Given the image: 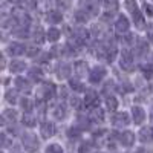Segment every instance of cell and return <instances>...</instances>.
Listing matches in <instances>:
<instances>
[{
    "instance_id": "obj_7",
    "label": "cell",
    "mask_w": 153,
    "mask_h": 153,
    "mask_svg": "<svg viewBox=\"0 0 153 153\" xmlns=\"http://www.w3.org/2000/svg\"><path fill=\"white\" fill-rule=\"evenodd\" d=\"M12 16H14V19L17 20L19 26H23V28H28L29 23H31V17L25 12V9H16L14 12H12Z\"/></svg>"
},
{
    "instance_id": "obj_14",
    "label": "cell",
    "mask_w": 153,
    "mask_h": 153,
    "mask_svg": "<svg viewBox=\"0 0 153 153\" xmlns=\"http://www.w3.org/2000/svg\"><path fill=\"white\" fill-rule=\"evenodd\" d=\"M14 84H16V89L20 92H29L31 91V83L25 78V76H17Z\"/></svg>"
},
{
    "instance_id": "obj_32",
    "label": "cell",
    "mask_w": 153,
    "mask_h": 153,
    "mask_svg": "<svg viewBox=\"0 0 153 153\" xmlns=\"http://www.w3.org/2000/svg\"><path fill=\"white\" fill-rule=\"evenodd\" d=\"M68 136H69V139H78L81 136V129H78L76 126L71 127V129L68 130Z\"/></svg>"
},
{
    "instance_id": "obj_37",
    "label": "cell",
    "mask_w": 153,
    "mask_h": 153,
    "mask_svg": "<svg viewBox=\"0 0 153 153\" xmlns=\"http://www.w3.org/2000/svg\"><path fill=\"white\" fill-rule=\"evenodd\" d=\"M3 120H8V121H16L17 120V112L16 110H12V109H8L3 112Z\"/></svg>"
},
{
    "instance_id": "obj_4",
    "label": "cell",
    "mask_w": 153,
    "mask_h": 153,
    "mask_svg": "<svg viewBox=\"0 0 153 153\" xmlns=\"http://www.w3.org/2000/svg\"><path fill=\"white\" fill-rule=\"evenodd\" d=\"M22 144H23V147L26 149V150L35 152L37 147H38V139L32 133H23L22 135Z\"/></svg>"
},
{
    "instance_id": "obj_9",
    "label": "cell",
    "mask_w": 153,
    "mask_h": 153,
    "mask_svg": "<svg viewBox=\"0 0 153 153\" xmlns=\"http://www.w3.org/2000/svg\"><path fill=\"white\" fill-rule=\"evenodd\" d=\"M26 46H25L23 43H19V42H12L9 43L8 46V54L9 55H14V57H19V55H23L26 54Z\"/></svg>"
},
{
    "instance_id": "obj_47",
    "label": "cell",
    "mask_w": 153,
    "mask_h": 153,
    "mask_svg": "<svg viewBox=\"0 0 153 153\" xmlns=\"http://www.w3.org/2000/svg\"><path fill=\"white\" fill-rule=\"evenodd\" d=\"M152 120H153V109H152Z\"/></svg>"
},
{
    "instance_id": "obj_36",
    "label": "cell",
    "mask_w": 153,
    "mask_h": 153,
    "mask_svg": "<svg viewBox=\"0 0 153 153\" xmlns=\"http://www.w3.org/2000/svg\"><path fill=\"white\" fill-rule=\"evenodd\" d=\"M12 34H14L16 37H19V38H26V37H28V28L17 26L14 31H12Z\"/></svg>"
},
{
    "instance_id": "obj_5",
    "label": "cell",
    "mask_w": 153,
    "mask_h": 153,
    "mask_svg": "<svg viewBox=\"0 0 153 153\" xmlns=\"http://www.w3.org/2000/svg\"><path fill=\"white\" fill-rule=\"evenodd\" d=\"M87 38H89V31L86 28H81V26L74 28V31H72V40L75 43L83 45V43H86Z\"/></svg>"
},
{
    "instance_id": "obj_43",
    "label": "cell",
    "mask_w": 153,
    "mask_h": 153,
    "mask_svg": "<svg viewBox=\"0 0 153 153\" xmlns=\"http://www.w3.org/2000/svg\"><path fill=\"white\" fill-rule=\"evenodd\" d=\"M89 152H91V144L89 143H84V144L80 146V152L78 153H89Z\"/></svg>"
},
{
    "instance_id": "obj_6",
    "label": "cell",
    "mask_w": 153,
    "mask_h": 153,
    "mask_svg": "<svg viewBox=\"0 0 153 153\" xmlns=\"http://www.w3.org/2000/svg\"><path fill=\"white\" fill-rule=\"evenodd\" d=\"M129 28H130V23H129V19H127L126 16H120L117 19V22H115V31H117V34H120V35L127 34L129 32Z\"/></svg>"
},
{
    "instance_id": "obj_8",
    "label": "cell",
    "mask_w": 153,
    "mask_h": 153,
    "mask_svg": "<svg viewBox=\"0 0 153 153\" xmlns=\"http://www.w3.org/2000/svg\"><path fill=\"white\" fill-rule=\"evenodd\" d=\"M112 123L115 127H126L129 126L130 123V117L127 112H120V113H115L113 118H112Z\"/></svg>"
},
{
    "instance_id": "obj_12",
    "label": "cell",
    "mask_w": 153,
    "mask_h": 153,
    "mask_svg": "<svg viewBox=\"0 0 153 153\" xmlns=\"http://www.w3.org/2000/svg\"><path fill=\"white\" fill-rule=\"evenodd\" d=\"M132 118H133V123L135 124H143L144 120H146V110L139 106H133L132 109Z\"/></svg>"
},
{
    "instance_id": "obj_13",
    "label": "cell",
    "mask_w": 153,
    "mask_h": 153,
    "mask_svg": "<svg viewBox=\"0 0 153 153\" xmlns=\"http://www.w3.org/2000/svg\"><path fill=\"white\" fill-rule=\"evenodd\" d=\"M55 72H57L60 80L69 78L71 76V66L68 65V63H60V65H57V68H55Z\"/></svg>"
},
{
    "instance_id": "obj_22",
    "label": "cell",
    "mask_w": 153,
    "mask_h": 153,
    "mask_svg": "<svg viewBox=\"0 0 153 153\" xmlns=\"http://www.w3.org/2000/svg\"><path fill=\"white\" fill-rule=\"evenodd\" d=\"M28 76H29V78H31L32 81H40V80L43 78V71H42L40 68L34 66V68H31V69H29Z\"/></svg>"
},
{
    "instance_id": "obj_27",
    "label": "cell",
    "mask_w": 153,
    "mask_h": 153,
    "mask_svg": "<svg viewBox=\"0 0 153 153\" xmlns=\"http://www.w3.org/2000/svg\"><path fill=\"white\" fill-rule=\"evenodd\" d=\"M23 124L26 127H34L37 124V118L34 117V115H31V113H25L23 115Z\"/></svg>"
},
{
    "instance_id": "obj_38",
    "label": "cell",
    "mask_w": 153,
    "mask_h": 153,
    "mask_svg": "<svg viewBox=\"0 0 153 153\" xmlns=\"http://www.w3.org/2000/svg\"><path fill=\"white\" fill-rule=\"evenodd\" d=\"M69 84H71V87L74 89V91H86L84 86H83V83H81L78 78H72V80L69 81Z\"/></svg>"
},
{
    "instance_id": "obj_20",
    "label": "cell",
    "mask_w": 153,
    "mask_h": 153,
    "mask_svg": "<svg viewBox=\"0 0 153 153\" xmlns=\"http://www.w3.org/2000/svg\"><path fill=\"white\" fill-rule=\"evenodd\" d=\"M25 69H26V63L22 61V60H12L11 65H9V71L14 72V74H19Z\"/></svg>"
},
{
    "instance_id": "obj_30",
    "label": "cell",
    "mask_w": 153,
    "mask_h": 153,
    "mask_svg": "<svg viewBox=\"0 0 153 153\" xmlns=\"http://www.w3.org/2000/svg\"><path fill=\"white\" fill-rule=\"evenodd\" d=\"M5 98H6L8 103H11V104L17 103V89H9V91L5 94Z\"/></svg>"
},
{
    "instance_id": "obj_44",
    "label": "cell",
    "mask_w": 153,
    "mask_h": 153,
    "mask_svg": "<svg viewBox=\"0 0 153 153\" xmlns=\"http://www.w3.org/2000/svg\"><path fill=\"white\" fill-rule=\"evenodd\" d=\"M71 106L78 109V107L81 106V103H80V98H78V97H72V98H71Z\"/></svg>"
},
{
    "instance_id": "obj_16",
    "label": "cell",
    "mask_w": 153,
    "mask_h": 153,
    "mask_svg": "<svg viewBox=\"0 0 153 153\" xmlns=\"http://www.w3.org/2000/svg\"><path fill=\"white\" fill-rule=\"evenodd\" d=\"M40 133L43 138H51L55 133V126L52 123H43L40 126Z\"/></svg>"
},
{
    "instance_id": "obj_15",
    "label": "cell",
    "mask_w": 153,
    "mask_h": 153,
    "mask_svg": "<svg viewBox=\"0 0 153 153\" xmlns=\"http://www.w3.org/2000/svg\"><path fill=\"white\" fill-rule=\"evenodd\" d=\"M46 20L51 25H58L63 20V12L61 11H49L46 14Z\"/></svg>"
},
{
    "instance_id": "obj_3",
    "label": "cell",
    "mask_w": 153,
    "mask_h": 153,
    "mask_svg": "<svg viewBox=\"0 0 153 153\" xmlns=\"http://www.w3.org/2000/svg\"><path fill=\"white\" fill-rule=\"evenodd\" d=\"M120 66L124 69V71H133L135 65H133V54L130 51L124 49L121 55H120Z\"/></svg>"
},
{
    "instance_id": "obj_35",
    "label": "cell",
    "mask_w": 153,
    "mask_h": 153,
    "mask_svg": "<svg viewBox=\"0 0 153 153\" xmlns=\"http://www.w3.org/2000/svg\"><path fill=\"white\" fill-rule=\"evenodd\" d=\"M91 32H92V35L97 37V38H103V37H104V28H101L100 25H94L92 29H91Z\"/></svg>"
},
{
    "instance_id": "obj_17",
    "label": "cell",
    "mask_w": 153,
    "mask_h": 153,
    "mask_svg": "<svg viewBox=\"0 0 153 153\" xmlns=\"http://www.w3.org/2000/svg\"><path fill=\"white\" fill-rule=\"evenodd\" d=\"M135 51H136V54L138 55H147L149 54V42L144 40V38H139L138 43L135 45Z\"/></svg>"
},
{
    "instance_id": "obj_19",
    "label": "cell",
    "mask_w": 153,
    "mask_h": 153,
    "mask_svg": "<svg viewBox=\"0 0 153 153\" xmlns=\"http://www.w3.org/2000/svg\"><path fill=\"white\" fill-rule=\"evenodd\" d=\"M74 19H75V22H78V23H86L89 19H91V14H89L84 8H81V9H78V11H75Z\"/></svg>"
},
{
    "instance_id": "obj_2",
    "label": "cell",
    "mask_w": 153,
    "mask_h": 153,
    "mask_svg": "<svg viewBox=\"0 0 153 153\" xmlns=\"http://www.w3.org/2000/svg\"><path fill=\"white\" fill-rule=\"evenodd\" d=\"M106 74H107V71H106L104 66L97 65V66L92 68L91 72H89V81H91L92 84H98V83L103 81V78L106 76Z\"/></svg>"
},
{
    "instance_id": "obj_42",
    "label": "cell",
    "mask_w": 153,
    "mask_h": 153,
    "mask_svg": "<svg viewBox=\"0 0 153 153\" xmlns=\"http://www.w3.org/2000/svg\"><path fill=\"white\" fill-rule=\"evenodd\" d=\"M26 54L29 55V57H37L38 54H40V49H38V48H35V46H29L28 49H26Z\"/></svg>"
},
{
    "instance_id": "obj_41",
    "label": "cell",
    "mask_w": 153,
    "mask_h": 153,
    "mask_svg": "<svg viewBox=\"0 0 153 153\" xmlns=\"http://www.w3.org/2000/svg\"><path fill=\"white\" fill-rule=\"evenodd\" d=\"M124 42H126L127 45H133V46H135V45L138 43V38H136L135 34H127L126 38H124Z\"/></svg>"
},
{
    "instance_id": "obj_28",
    "label": "cell",
    "mask_w": 153,
    "mask_h": 153,
    "mask_svg": "<svg viewBox=\"0 0 153 153\" xmlns=\"http://www.w3.org/2000/svg\"><path fill=\"white\" fill-rule=\"evenodd\" d=\"M32 37H34V40L35 42H43L45 40V31H43V28L42 26H37L35 29H34V32H32Z\"/></svg>"
},
{
    "instance_id": "obj_10",
    "label": "cell",
    "mask_w": 153,
    "mask_h": 153,
    "mask_svg": "<svg viewBox=\"0 0 153 153\" xmlns=\"http://www.w3.org/2000/svg\"><path fill=\"white\" fill-rule=\"evenodd\" d=\"M118 141L124 146V147H132L135 144V135L129 130H124L121 133H118Z\"/></svg>"
},
{
    "instance_id": "obj_39",
    "label": "cell",
    "mask_w": 153,
    "mask_h": 153,
    "mask_svg": "<svg viewBox=\"0 0 153 153\" xmlns=\"http://www.w3.org/2000/svg\"><path fill=\"white\" fill-rule=\"evenodd\" d=\"M113 91H115V83H113V81H107V83L104 84V87H103V94L109 97Z\"/></svg>"
},
{
    "instance_id": "obj_18",
    "label": "cell",
    "mask_w": 153,
    "mask_h": 153,
    "mask_svg": "<svg viewBox=\"0 0 153 153\" xmlns=\"http://www.w3.org/2000/svg\"><path fill=\"white\" fill-rule=\"evenodd\" d=\"M84 104L86 106H97L98 104V94L95 91H87L84 95Z\"/></svg>"
},
{
    "instance_id": "obj_23",
    "label": "cell",
    "mask_w": 153,
    "mask_h": 153,
    "mask_svg": "<svg viewBox=\"0 0 153 153\" xmlns=\"http://www.w3.org/2000/svg\"><path fill=\"white\" fill-rule=\"evenodd\" d=\"M52 115H54L55 120H65V117H66V107L63 104H57L52 109Z\"/></svg>"
},
{
    "instance_id": "obj_34",
    "label": "cell",
    "mask_w": 153,
    "mask_h": 153,
    "mask_svg": "<svg viewBox=\"0 0 153 153\" xmlns=\"http://www.w3.org/2000/svg\"><path fill=\"white\" fill-rule=\"evenodd\" d=\"M106 107H107V110H110V112H115V110H117V107H118V101H117V98L109 97L107 101H106Z\"/></svg>"
},
{
    "instance_id": "obj_33",
    "label": "cell",
    "mask_w": 153,
    "mask_h": 153,
    "mask_svg": "<svg viewBox=\"0 0 153 153\" xmlns=\"http://www.w3.org/2000/svg\"><path fill=\"white\" fill-rule=\"evenodd\" d=\"M76 127L81 129V130L89 129V120L84 117V115H80V117H78V120H76Z\"/></svg>"
},
{
    "instance_id": "obj_46",
    "label": "cell",
    "mask_w": 153,
    "mask_h": 153,
    "mask_svg": "<svg viewBox=\"0 0 153 153\" xmlns=\"http://www.w3.org/2000/svg\"><path fill=\"white\" fill-rule=\"evenodd\" d=\"M8 2H11V3H12V2H20V0H8Z\"/></svg>"
},
{
    "instance_id": "obj_40",
    "label": "cell",
    "mask_w": 153,
    "mask_h": 153,
    "mask_svg": "<svg viewBox=\"0 0 153 153\" xmlns=\"http://www.w3.org/2000/svg\"><path fill=\"white\" fill-rule=\"evenodd\" d=\"M46 153H63V149L58 144H49L46 147Z\"/></svg>"
},
{
    "instance_id": "obj_29",
    "label": "cell",
    "mask_w": 153,
    "mask_h": 153,
    "mask_svg": "<svg viewBox=\"0 0 153 153\" xmlns=\"http://www.w3.org/2000/svg\"><path fill=\"white\" fill-rule=\"evenodd\" d=\"M55 6L58 11H68L71 9V0H55Z\"/></svg>"
},
{
    "instance_id": "obj_21",
    "label": "cell",
    "mask_w": 153,
    "mask_h": 153,
    "mask_svg": "<svg viewBox=\"0 0 153 153\" xmlns=\"http://www.w3.org/2000/svg\"><path fill=\"white\" fill-rule=\"evenodd\" d=\"M74 71H75L76 76H86V74H87V63L86 61H76L75 66H74Z\"/></svg>"
},
{
    "instance_id": "obj_1",
    "label": "cell",
    "mask_w": 153,
    "mask_h": 153,
    "mask_svg": "<svg viewBox=\"0 0 153 153\" xmlns=\"http://www.w3.org/2000/svg\"><path fill=\"white\" fill-rule=\"evenodd\" d=\"M55 94V86L52 83H43L40 87L37 89V92H35V98L38 101H48L49 98H52Z\"/></svg>"
},
{
    "instance_id": "obj_24",
    "label": "cell",
    "mask_w": 153,
    "mask_h": 153,
    "mask_svg": "<svg viewBox=\"0 0 153 153\" xmlns=\"http://www.w3.org/2000/svg\"><path fill=\"white\" fill-rule=\"evenodd\" d=\"M60 35H61V32H60V29H58V28H49V29H48V32H46V38H48V42H52V43H55V42L58 40Z\"/></svg>"
},
{
    "instance_id": "obj_31",
    "label": "cell",
    "mask_w": 153,
    "mask_h": 153,
    "mask_svg": "<svg viewBox=\"0 0 153 153\" xmlns=\"http://www.w3.org/2000/svg\"><path fill=\"white\" fill-rule=\"evenodd\" d=\"M20 8L22 9H35L37 0H20Z\"/></svg>"
},
{
    "instance_id": "obj_45",
    "label": "cell",
    "mask_w": 153,
    "mask_h": 153,
    "mask_svg": "<svg viewBox=\"0 0 153 153\" xmlns=\"http://www.w3.org/2000/svg\"><path fill=\"white\" fill-rule=\"evenodd\" d=\"M146 12H147V16L153 17V5H150V3H146Z\"/></svg>"
},
{
    "instance_id": "obj_25",
    "label": "cell",
    "mask_w": 153,
    "mask_h": 153,
    "mask_svg": "<svg viewBox=\"0 0 153 153\" xmlns=\"http://www.w3.org/2000/svg\"><path fill=\"white\" fill-rule=\"evenodd\" d=\"M91 118H92V121H95V123H103V121H104V112H103V109L94 107V110H92V113H91Z\"/></svg>"
},
{
    "instance_id": "obj_11",
    "label": "cell",
    "mask_w": 153,
    "mask_h": 153,
    "mask_svg": "<svg viewBox=\"0 0 153 153\" xmlns=\"http://www.w3.org/2000/svg\"><path fill=\"white\" fill-rule=\"evenodd\" d=\"M139 141L144 143V144L153 143V127H150V126L143 127L141 132H139Z\"/></svg>"
},
{
    "instance_id": "obj_26",
    "label": "cell",
    "mask_w": 153,
    "mask_h": 153,
    "mask_svg": "<svg viewBox=\"0 0 153 153\" xmlns=\"http://www.w3.org/2000/svg\"><path fill=\"white\" fill-rule=\"evenodd\" d=\"M20 107L25 113H31L32 112V107H34V103L29 100V98H22L20 100Z\"/></svg>"
}]
</instances>
